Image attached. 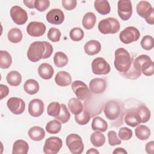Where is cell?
Masks as SVG:
<instances>
[{"instance_id": "cell-14", "label": "cell", "mask_w": 154, "mask_h": 154, "mask_svg": "<svg viewBox=\"0 0 154 154\" xmlns=\"http://www.w3.org/2000/svg\"><path fill=\"white\" fill-rule=\"evenodd\" d=\"M46 29L45 25L40 22L33 21L31 22L26 26L27 33L34 37H38L42 36Z\"/></svg>"}, {"instance_id": "cell-35", "label": "cell", "mask_w": 154, "mask_h": 154, "mask_svg": "<svg viewBox=\"0 0 154 154\" xmlns=\"http://www.w3.org/2000/svg\"><path fill=\"white\" fill-rule=\"evenodd\" d=\"M68 57L63 52H57L54 57V62L55 66L59 68L66 66L68 63Z\"/></svg>"}, {"instance_id": "cell-36", "label": "cell", "mask_w": 154, "mask_h": 154, "mask_svg": "<svg viewBox=\"0 0 154 154\" xmlns=\"http://www.w3.org/2000/svg\"><path fill=\"white\" fill-rule=\"evenodd\" d=\"M61 129V124L58 120H52L49 121L46 125V131L51 134H58Z\"/></svg>"}, {"instance_id": "cell-26", "label": "cell", "mask_w": 154, "mask_h": 154, "mask_svg": "<svg viewBox=\"0 0 154 154\" xmlns=\"http://www.w3.org/2000/svg\"><path fill=\"white\" fill-rule=\"evenodd\" d=\"M125 122L128 126L135 127L140 124L135 111V108L131 109L125 116Z\"/></svg>"}, {"instance_id": "cell-27", "label": "cell", "mask_w": 154, "mask_h": 154, "mask_svg": "<svg viewBox=\"0 0 154 154\" xmlns=\"http://www.w3.org/2000/svg\"><path fill=\"white\" fill-rule=\"evenodd\" d=\"M91 128L93 131L103 132L108 129V123L103 119L97 116L93 119Z\"/></svg>"}, {"instance_id": "cell-48", "label": "cell", "mask_w": 154, "mask_h": 154, "mask_svg": "<svg viewBox=\"0 0 154 154\" xmlns=\"http://www.w3.org/2000/svg\"><path fill=\"white\" fill-rule=\"evenodd\" d=\"M146 152L149 154H153L154 153V142L151 141L147 143L145 147Z\"/></svg>"}, {"instance_id": "cell-1", "label": "cell", "mask_w": 154, "mask_h": 154, "mask_svg": "<svg viewBox=\"0 0 154 154\" xmlns=\"http://www.w3.org/2000/svg\"><path fill=\"white\" fill-rule=\"evenodd\" d=\"M53 52L52 46L46 41L32 42L27 51V57L32 62L49 58Z\"/></svg>"}, {"instance_id": "cell-44", "label": "cell", "mask_w": 154, "mask_h": 154, "mask_svg": "<svg viewBox=\"0 0 154 154\" xmlns=\"http://www.w3.org/2000/svg\"><path fill=\"white\" fill-rule=\"evenodd\" d=\"M108 143L110 146H114L116 145H119L121 144V140L118 138L116 132L114 131H110L108 133Z\"/></svg>"}, {"instance_id": "cell-4", "label": "cell", "mask_w": 154, "mask_h": 154, "mask_svg": "<svg viewBox=\"0 0 154 154\" xmlns=\"http://www.w3.org/2000/svg\"><path fill=\"white\" fill-rule=\"evenodd\" d=\"M120 28V24L118 20L112 17L101 20L98 24V29L103 34L117 33Z\"/></svg>"}, {"instance_id": "cell-9", "label": "cell", "mask_w": 154, "mask_h": 154, "mask_svg": "<svg viewBox=\"0 0 154 154\" xmlns=\"http://www.w3.org/2000/svg\"><path fill=\"white\" fill-rule=\"evenodd\" d=\"M63 146V142L60 138L51 137L45 141L43 146V152L46 154H56L59 152Z\"/></svg>"}, {"instance_id": "cell-34", "label": "cell", "mask_w": 154, "mask_h": 154, "mask_svg": "<svg viewBox=\"0 0 154 154\" xmlns=\"http://www.w3.org/2000/svg\"><path fill=\"white\" fill-rule=\"evenodd\" d=\"M90 141L91 144L96 147L102 146L105 143V135L100 132L96 131L90 135Z\"/></svg>"}, {"instance_id": "cell-22", "label": "cell", "mask_w": 154, "mask_h": 154, "mask_svg": "<svg viewBox=\"0 0 154 154\" xmlns=\"http://www.w3.org/2000/svg\"><path fill=\"white\" fill-rule=\"evenodd\" d=\"M28 134L29 138L35 141H41L45 137V131L43 128L37 126L31 127L29 129Z\"/></svg>"}, {"instance_id": "cell-16", "label": "cell", "mask_w": 154, "mask_h": 154, "mask_svg": "<svg viewBox=\"0 0 154 154\" xmlns=\"http://www.w3.org/2000/svg\"><path fill=\"white\" fill-rule=\"evenodd\" d=\"M46 20L51 24L60 25L64 20V14L59 8H54L48 12L46 16Z\"/></svg>"}, {"instance_id": "cell-3", "label": "cell", "mask_w": 154, "mask_h": 154, "mask_svg": "<svg viewBox=\"0 0 154 154\" xmlns=\"http://www.w3.org/2000/svg\"><path fill=\"white\" fill-rule=\"evenodd\" d=\"M103 112L106 117L110 121H122L123 106L119 101L116 100L107 101L104 105Z\"/></svg>"}, {"instance_id": "cell-10", "label": "cell", "mask_w": 154, "mask_h": 154, "mask_svg": "<svg viewBox=\"0 0 154 154\" xmlns=\"http://www.w3.org/2000/svg\"><path fill=\"white\" fill-rule=\"evenodd\" d=\"M92 72L95 75H107L111 70L108 63L102 57L94 58L91 63Z\"/></svg>"}, {"instance_id": "cell-47", "label": "cell", "mask_w": 154, "mask_h": 154, "mask_svg": "<svg viewBox=\"0 0 154 154\" xmlns=\"http://www.w3.org/2000/svg\"><path fill=\"white\" fill-rule=\"evenodd\" d=\"M9 93V88L7 85L4 84L0 85V94H1V99L5 97Z\"/></svg>"}, {"instance_id": "cell-6", "label": "cell", "mask_w": 154, "mask_h": 154, "mask_svg": "<svg viewBox=\"0 0 154 154\" xmlns=\"http://www.w3.org/2000/svg\"><path fill=\"white\" fill-rule=\"evenodd\" d=\"M67 147L73 154H81L83 152L84 146L81 137L76 134H69L66 139Z\"/></svg>"}, {"instance_id": "cell-28", "label": "cell", "mask_w": 154, "mask_h": 154, "mask_svg": "<svg viewBox=\"0 0 154 154\" xmlns=\"http://www.w3.org/2000/svg\"><path fill=\"white\" fill-rule=\"evenodd\" d=\"M6 79L10 85L17 87L22 82V76L17 71L12 70L7 74Z\"/></svg>"}, {"instance_id": "cell-15", "label": "cell", "mask_w": 154, "mask_h": 154, "mask_svg": "<svg viewBox=\"0 0 154 154\" xmlns=\"http://www.w3.org/2000/svg\"><path fill=\"white\" fill-rule=\"evenodd\" d=\"M44 109V103L41 99H34L28 104V112L32 117H40L43 113Z\"/></svg>"}, {"instance_id": "cell-33", "label": "cell", "mask_w": 154, "mask_h": 154, "mask_svg": "<svg viewBox=\"0 0 154 154\" xmlns=\"http://www.w3.org/2000/svg\"><path fill=\"white\" fill-rule=\"evenodd\" d=\"M8 39L13 43H17L20 42L23 37L21 30L17 28H13L8 32Z\"/></svg>"}, {"instance_id": "cell-5", "label": "cell", "mask_w": 154, "mask_h": 154, "mask_svg": "<svg viewBox=\"0 0 154 154\" xmlns=\"http://www.w3.org/2000/svg\"><path fill=\"white\" fill-rule=\"evenodd\" d=\"M138 14L144 18L146 22L150 25L154 23V8L151 4L146 1H140L136 7Z\"/></svg>"}, {"instance_id": "cell-25", "label": "cell", "mask_w": 154, "mask_h": 154, "mask_svg": "<svg viewBox=\"0 0 154 154\" xmlns=\"http://www.w3.org/2000/svg\"><path fill=\"white\" fill-rule=\"evenodd\" d=\"M23 88L27 94L33 95L38 91L39 84L36 80L29 79L25 82L23 84Z\"/></svg>"}, {"instance_id": "cell-19", "label": "cell", "mask_w": 154, "mask_h": 154, "mask_svg": "<svg viewBox=\"0 0 154 154\" xmlns=\"http://www.w3.org/2000/svg\"><path fill=\"white\" fill-rule=\"evenodd\" d=\"M38 73L43 79H50L54 75V69L52 66L48 63H42L38 67Z\"/></svg>"}, {"instance_id": "cell-21", "label": "cell", "mask_w": 154, "mask_h": 154, "mask_svg": "<svg viewBox=\"0 0 154 154\" xmlns=\"http://www.w3.org/2000/svg\"><path fill=\"white\" fill-rule=\"evenodd\" d=\"M85 52L89 55H94L98 54L101 50V44L99 42L91 40L87 42L84 47Z\"/></svg>"}, {"instance_id": "cell-38", "label": "cell", "mask_w": 154, "mask_h": 154, "mask_svg": "<svg viewBox=\"0 0 154 154\" xmlns=\"http://www.w3.org/2000/svg\"><path fill=\"white\" fill-rule=\"evenodd\" d=\"M91 118L90 113L86 110H82L81 112L75 115V119L76 122L80 125H85L87 124Z\"/></svg>"}, {"instance_id": "cell-30", "label": "cell", "mask_w": 154, "mask_h": 154, "mask_svg": "<svg viewBox=\"0 0 154 154\" xmlns=\"http://www.w3.org/2000/svg\"><path fill=\"white\" fill-rule=\"evenodd\" d=\"M135 134L136 137L140 140H147L151 134L150 129L146 125H138L135 129Z\"/></svg>"}, {"instance_id": "cell-17", "label": "cell", "mask_w": 154, "mask_h": 154, "mask_svg": "<svg viewBox=\"0 0 154 154\" xmlns=\"http://www.w3.org/2000/svg\"><path fill=\"white\" fill-rule=\"evenodd\" d=\"M89 88L90 91L93 93H102L106 88V82L103 78H94L90 81Z\"/></svg>"}, {"instance_id": "cell-2", "label": "cell", "mask_w": 154, "mask_h": 154, "mask_svg": "<svg viewBox=\"0 0 154 154\" xmlns=\"http://www.w3.org/2000/svg\"><path fill=\"white\" fill-rule=\"evenodd\" d=\"M114 55V66L117 70L122 73V75L128 73L132 67L134 60L128 51L120 48L116 50Z\"/></svg>"}, {"instance_id": "cell-41", "label": "cell", "mask_w": 154, "mask_h": 154, "mask_svg": "<svg viewBox=\"0 0 154 154\" xmlns=\"http://www.w3.org/2000/svg\"><path fill=\"white\" fill-rule=\"evenodd\" d=\"M141 47L147 51L151 50L153 48V38L151 35H146L144 36L140 42Z\"/></svg>"}, {"instance_id": "cell-45", "label": "cell", "mask_w": 154, "mask_h": 154, "mask_svg": "<svg viewBox=\"0 0 154 154\" xmlns=\"http://www.w3.org/2000/svg\"><path fill=\"white\" fill-rule=\"evenodd\" d=\"M50 5V1L48 0H35L34 3L35 8L39 11H45Z\"/></svg>"}, {"instance_id": "cell-39", "label": "cell", "mask_w": 154, "mask_h": 154, "mask_svg": "<svg viewBox=\"0 0 154 154\" xmlns=\"http://www.w3.org/2000/svg\"><path fill=\"white\" fill-rule=\"evenodd\" d=\"M60 105H61L60 113L58 116L55 117V119L62 123H66L69 120L70 118V114L65 104L61 103Z\"/></svg>"}, {"instance_id": "cell-20", "label": "cell", "mask_w": 154, "mask_h": 154, "mask_svg": "<svg viewBox=\"0 0 154 154\" xmlns=\"http://www.w3.org/2000/svg\"><path fill=\"white\" fill-rule=\"evenodd\" d=\"M55 82L58 85L61 87L68 86L72 82V77L68 72L60 71L55 75Z\"/></svg>"}, {"instance_id": "cell-37", "label": "cell", "mask_w": 154, "mask_h": 154, "mask_svg": "<svg viewBox=\"0 0 154 154\" xmlns=\"http://www.w3.org/2000/svg\"><path fill=\"white\" fill-rule=\"evenodd\" d=\"M61 111V105L58 102H52L49 104L47 108V113L49 116L57 117Z\"/></svg>"}, {"instance_id": "cell-12", "label": "cell", "mask_w": 154, "mask_h": 154, "mask_svg": "<svg viewBox=\"0 0 154 154\" xmlns=\"http://www.w3.org/2000/svg\"><path fill=\"white\" fill-rule=\"evenodd\" d=\"M119 16L123 20L129 19L132 14V5L131 1H119L117 4Z\"/></svg>"}, {"instance_id": "cell-49", "label": "cell", "mask_w": 154, "mask_h": 154, "mask_svg": "<svg viewBox=\"0 0 154 154\" xmlns=\"http://www.w3.org/2000/svg\"><path fill=\"white\" fill-rule=\"evenodd\" d=\"M23 2L29 8H35V6H34L35 1H34V0H28V1L23 0Z\"/></svg>"}, {"instance_id": "cell-7", "label": "cell", "mask_w": 154, "mask_h": 154, "mask_svg": "<svg viewBox=\"0 0 154 154\" xmlns=\"http://www.w3.org/2000/svg\"><path fill=\"white\" fill-rule=\"evenodd\" d=\"M72 89L79 100H88L90 97V90L87 85L81 81H75L72 84Z\"/></svg>"}, {"instance_id": "cell-8", "label": "cell", "mask_w": 154, "mask_h": 154, "mask_svg": "<svg viewBox=\"0 0 154 154\" xmlns=\"http://www.w3.org/2000/svg\"><path fill=\"white\" fill-rule=\"evenodd\" d=\"M140 37V32L138 29L134 26H128L119 34L120 41L125 44H130L137 41Z\"/></svg>"}, {"instance_id": "cell-50", "label": "cell", "mask_w": 154, "mask_h": 154, "mask_svg": "<svg viewBox=\"0 0 154 154\" xmlns=\"http://www.w3.org/2000/svg\"><path fill=\"white\" fill-rule=\"evenodd\" d=\"M113 154H116V153H128L126 150L124 149L123 148L121 147H117L116 148L114 151H113Z\"/></svg>"}, {"instance_id": "cell-24", "label": "cell", "mask_w": 154, "mask_h": 154, "mask_svg": "<svg viewBox=\"0 0 154 154\" xmlns=\"http://www.w3.org/2000/svg\"><path fill=\"white\" fill-rule=\"evenodd\" d=\"M68 106L70 112L75 115L81 112L84 109L82 102L78 98L72 97L68 102Z\"/></svg>"}, {"instance_id": "cell-18", "label": "cell", "mask_w": 154, "mask_h": 154, "mask_svg": "<svg viewBox=\"0 0 154 154\" xmlns=\"http://www.w3.org/2000/svg\"><path fill=\"white\" fill-rule=\"evenodd\" d=\"M136 114L140 123H146L147 122L151 116V113L149 109L144 105L138 106L135 108Z\"/></svg>"}, {"instance_id": "cell-46", "label": "cell", "mask_w": 154, "mask_h": 154, "mask_svg": "<svg viewBox=\"0 0 154 154\" xmlns=\"http://www.w3.org/2000/svg\"><path fill=\"white\" fill-rule=\"evenodd\" d=\"M62 5L66 10H72L76 7L77 1L76 0H63Z\"/></svg>"}, {"instance_id": "cell-13", "label": "cell", "mask_w": 154, "mask_h": 154, "mask_svg": "<svg viewBox=\"0 0 154 154\" xmlns=\"http://www.w3.org/2000/svg\"><path fill=\"white\" fill-rule=\"evenodd\" d=\"M7 105L10 111L16 115L23 112L25 109V103L23 99L19 97H10L7 102Z\"/></svg>"}, {"instance_id": "cell-43", "label": "cell", "mask_w": 154, "mask_h": 154, "mask_svg": "<svg viewBox=\"0 0 154 154\" xmlns=\"http://www.w3.org/2000/svg\"><path fill=\"white\" fill-rule=\"evenodd\" d=\"M119 137L120 140L127 141L132 137V131L128 128L122 127L119 131Z\"/></svg>"}, {"instance_id": "cell-40", "label": "cell", "mask_w": 154, "mask_h": 154, "mask_svg": "<svg viewBox=\"0 0 154 154\" xmlns=\"http://www.w3.org/2000/svg\"><path fill=\"white\" fill-rule=\"evenodd\" d=\"M69 35L70 38L75 42H78L81 40L84 36V31L78 27L73 28L69 32Z\"/></svg>"}, {"instance_id": "cell-31", "label": "cell", "mask_w": 154, "mask_h": 154, "mask_svg": "<svg viewBox=\"0 0 154 154\" xmlns=\"http://www.w3.org/2000/svg\"><path fill=\"white\" fill-rule=\"evenodd\" d=\"M96 10L102 15H106L111 11L110 5L108 1H95L94 4Z\"/></svg>"}, {"instance_id": "cell-42", "label": "cell", "mask_w": 154, "mask_h": 154, "mask_svg": "<svg viewBox=\"0 0 154 154\" xmlns=\"http://www.w3.org/2000/svg\"><path fill=\"white\" fill-rule=\"evenodd\" d=\"M61 33L60 31L56 28H51L48 31L47 37L52 42H58L60 40Z\"/></svg>"}, {"instance_id": "cell-29", "label": "cell", "mask_w": 154, "mask_h": 154, "mask_svg": "<svg viewBox=\"0 0 154 154\" xmlns=\"http://www.w3.org/2000/svg\"><path fill=\"white\" fill-rule=\"evenodd\" d=\"M96 17L94 13L92 12H87L85 13L83 17L82 23L83 26L86 29H92L96 23Z\"/></svg>"}, {"instance_id": "cell-11", "label": "cell", "mask_w": 154, "mask_h": 154, "mask_svg": "<svg viewBox=\"0 0 154 154\" xmlns=\"http://www.w3.org/2000/svg\"><path fill=\"white\" fill-rule=\"evenodd\" d=\"M10 16L13 21L18 25H24L28 20L26 11L17 5L11 7L10 10Z\"/></svg>"}, {"instance_id": "cell-32", "label": "cell", "mask_w": 154, "mask_h": 154, "mask_svg": "<svg viewBox=\"0 0 154 154\" xmlns=\"http://www.w3.org/2000/svg\"><path fill=\"white\" fill-rule=\"evenodd\" d=\"M12 63V58L6 51H0V67L2 69H8Z\"/></svg>"}, {"instance_id": "cell-51", "label": "cell", "mask_w": 154, "mask_h": 154, "mask_svg": "<svg viewBox=\"0 0 154 154\" xmlns=\"http://www.w3.org/2000/svg\"><path fill=\"white\" fill-rule=\"evenodd\" d=\"M87 153H99V152L96 149L94 148H91L88 151H87Z\"/></svg>"}, {"instance_id": "cell-23", "label": "cell", "mask_w": 154, "mask_h": 154, "mask_svg": "<svg viewBox=\"0 0 154 154\" xmlns=\"http://www.w3.org/2000/svg\"><path fill=\"white\" fill-rule=\"evenodd\" d=\"M29 150L28 143L23 140H16L13 146V154H26Z\"/></svg>"}]
</instances>
